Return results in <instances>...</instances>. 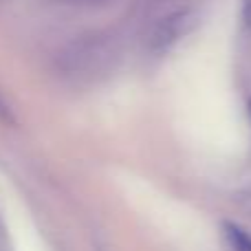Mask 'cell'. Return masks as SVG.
Instances as JSON below:
<instances>
[{"instance_id":"cell-1","label":"cell","mask_w":251,"mask_h":251,"mask_svg":"<svg viewBox=\"0 0 251 251\" xmlns=\"http://www.w3.org/2000/svg\"><path fill=\"white\" fill-rule=\"evenodd\" d=\"M196 25V16L192 11H174L165 16L163 20L156 25L154 33H152V49L159 53H165L174 49Z\"/></svg>"},{"instance_id":"cell-2","label":"cell","mask_w":251,"mask_h":251,"mask_svg":"<svg viewBox=\"0 0 251 251\" xmlns=\"http://www.w3.org/2000/svg\"><path fill=\"white\" fill-rule=\"evenodd\" d=\"M223 238L229 251H251V234L236 223H223Z\"/></svg>"},{"instance_id":"cell-3","label":"cell","mask_w":251,"mask_h":251,"mask_svg":"<svg viewBox=\"0 0 251 251\" xmlns=\"http://www.w3.org/2000/svg\"><path fill=\"white\" fill-rule=\"evenodd\" d=\"M243 25L251 31V0H243Z\"/></svg>"},{"instance_id":"cell-4","label":"cell","mask_w":251,"mask_h":251,"mask_svg":"<svg viewBox=\"0 0 251 251\" xmlns=\"http://www.w3.org/2000/svg\"><path fill=\"white\" fill-rule=\"evenodd\" d=\"M0 117H7V104L0 100Z\"/></svg>"},{"instance_id":"cell-5","label":"cell","mask_w":251,"mask_h":251,"mask_svg":"<svg viewBox=\"0 0 251 251\" xmlns=\"http://www.w3.org/2000/svg\"><path fill=\"white\" fill-rule=\"evenodd\" d=\"M249 115H251V100H249Z\"/></svg>"}]
</instances>
